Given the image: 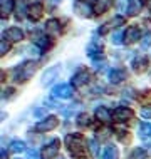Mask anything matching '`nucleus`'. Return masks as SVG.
Wrapping results in <instances>:
<instances>
[{"label": "nucleus", "instance_id": "c756f323", "mask_svg": "<svg viewBox=\"0 0 151 159\" xmlns=\"http://www.w3.org/2000/svg\"><path fill=\"white\" fill-rule=\"evenodd\" d=\"M8 50H10V44H8V40H5V39H2V42H0V54H7Z\"/></svg>", "mask_w": 151, "mask_h": 159}, {"label": "nucleus", "instance_id": "20e7f679", "mask_svg": "<svg viewBox=\"0 0 151 159\" xmlns=\"http://www.w3.org/2000/svg\"><path fill=\"white\" fill-rule=\"evenodd\" d=\"M59 124V119L55 117V116H49V117L42 119V121H39L35 124V131L37 132H47V131H52V129L57 127Z\"/></svg>", "mask_w": 151, "mask_h": 159}, {"label": "nucleus", "instance_id": "f257e3e1", "mask_svg": "<svg viewBox=\"0 0 151 159\" xmlns=\"http://www.w3.org/2000/svg\"><path fill=\"white\" fill-rule=\"evenodd\" d=\"M66 146L69 149V152L76 157H84L86 152V146H84V139L81 134H69L66 136Z\"/></svg>", "mask_w": 151, "mask_h": 159}, {"label": "nucleus", "instance_id": "412c9836", "mask_svg": "<svg viewBox=\"0 0 151 159\" xmlns=\"http://www.w3.org/2000/svg\"><path fill=\"white\" fill-rule=\"evenodd\" d=\"M87 55L89 57H96V55H102V47L97 45V42H92V44L87 45Z\"/></svg>", "mask_w": 151, "mask_h": 159}, {"label": "nucleus", "instance_id": "c9c22d12", "mask_svg": "<svg viewBox=\"0 0 151 159\" xmlns=\"http://www.w3.org/2000/svg\"><path fill=\"white\" fill-rule=\"evenodd\" d=\"M0 159H8V157H7V151H5L3 148H2V151H0Z\"/></svg>", "mask_w": 151, "mask_h": 159}, {"label": "nucleus", "instance_id": "6ab92c4d", "mask_svg": "<svg viewBox=\"0 0 151 159\" xmlns=\"http://www.w3.org/2000/svg\"><path fill=\"white\" fill-rule=\"evenodd\" d=\"M27 14H29V8L25 5V2L24 0H19V2H17V12H15L17 20H24Z\"/></svg>", "mask_w": 151, "mask_h": 159}, {"label": "nucleus", "instance_id": "5701e85b", "mask_svg": "<svg viewBox=\"0 0 151 159\" xmlns=\"http://www.w3.org/2000/svg\"><path fill=\"white\" fill-rule=\"evenodd\" d=\"M10 151H14V152H24L25 151V143L24 141H12L10 143Z\"/></svg>", "mask_w": 151, "mask_h": 159}, {"label": "nucleus", "instance_id": "f03ea898", "mask_svg": "<svg viewBox=\"0 0 151 159\" xmlns=\"http://www.w3.org/2000/svg\"><path fill=\"white\" fill-rule=\"evenodd\" d=\"M35 70H37V62H34V61L24 62L22 66H19V69L15 70V80L24 82V80H27L30 75H34Z\"/></svg>", "mask_w": 151, "mask_h": 159}, {"label": "nucleus", "instance_id": "e433bc0d", "mask_svg": "<svg viewBox=\"0 0 151 159\" xmlns=\"http://www.w3.org/2000/svg\"><path fill=\"white\" fill-rule=\"evenodd\" d=\"M30 2H34V3H39V0H30Z\"/></svg>", "mask_w": 151, "mask_h": 159}, {"label": "nucleus", "instance_id": "7c9ffc66", "mask_svg": "<svg viewBox=\"0 0 151 159\" xmlns=\"http://www.w3.org/2000/svg\"><path fill=\"white\" fill-rule=\"evenodd\" d=\"M77 124H79V126H87L89 124V116L87 114H79L77 116Z\"/></svg>", "mask_w": 151, "mask_h": 159}, {"label": "nucleus", "instance_id": "0eeeda50", "mask_svg": "<svg viewBox=\"0 0 151 159\" xmlns=\"http://www.w3.org/2000/svg\"><path fill=\"white\" fill-rule=\"evenodd\" d=\"M2 39H5V40H8V42H20L24 39V32L20 30V29H17V27H10V29H7V30L3 32Z\"/></svg>", "mask_w": 151, "mask_h": 159}, {"label": "nucleus", "instance_id": "1a4fd4ad", "mask_svg": "<svg viewBox=\"0 0 151 159\" xmlns=\"http://www.w3.org/2000/svg\"><path fill=\"white\" fill-rule=\"evenodd\" d=\"M133 116L134 114H133L131 109H128V107H118V109L114 111L113 117L116 119V121H119V122H124V121H131Z\"/></svg>", "mask_w": 151, "mask_h": 159}, {"label": "nucleus", "instance_id": "72a5a7b5", "mask_svg": "<svg viewBox=\"0 0 151 159\" xmlns=\"http://www.w3.org/2000/svg\"><path fill=\"white\" fill-rule=\"evenodd\" d=\"M141 116L144 119H151V107H143L141 109Z\"/></svg>", "mask_w": 151, "mask_h": 159}, {"label": "nucleus", "instance_id": "2eb2a0df", "mask_svg": "<svg viewBox=\"0 0 151 159\" xmlns=\"http://www.w3.org/2000/svg\"><path fill=\"white\" fill-rule=\"evenodd\" d=\"M111 3H113V0H94V12L97 15L104 14L107 8L111 7Z\"/></svg>", "mask_w": 151, "mask_h": 159}, {"label": "nucleus", "instance_id": "a878e982", "mask_svg": "<svg viewBox=\"0 0 151 159\" xmlns=\"http://www.w3.org/2000/svg\"><path fill=\"white\" fill-rule=\"evenodd\" d=\"M139 136L143 137V139H146V137L151 136V124H146V122L141 124L139 126Z\"/></svg>", "mask_w": 151, "mask_h": 159}, {"label": "nucleus", "instance_id": "bb28decb", "mask_svg": "<svg viewBox=\"0 0 151 159\" xmlns=\"http://www.w3.org/2000/svg\"><path fill=\"white\" fill-rule=\"evenodd\" d=\"M89 149H91V154H92L94 157H97V154H99V143L96 139H89Z\"/></svg>", "mask_w": 151, "mask_h": 159}, {"label": "nucleus", "instance_id": "f704fd0d", "mask_svg": "<svg viewBox=\"0 0 151 159\" xmlns=\"http://www.w3.org/2000/svg\"><path fill=\"white\" fill-rule=\"evenodd\" d=\"M111 27H113V25H111L109 22H107V24H104V25H102V27H101V29H99V34H106V32H107V30H109V29H111Z\"/></svg>", "mask_w": 151, "mask_h": 159}, {"label": "nucleus", "instance_id": "4c0bfd02", "mask_svg": "<svg viewBox=\"0 0 151 159\" xmlns=\"http://www.w3.org/2000/svg\"><path fill=\"white\" fill-rule=\"evenodd\" d=\"M59 159H62V157H59Z\"/></svg>", "mask_w": 151, "mask_h": 159}, {"label": "nucleus", "instance_id": "b1692460", "mask_svg": "<svg viewBox=\"0 0 151 159\" xmlns=\"http://www.w3.org/2000/svg\"><path fill=\"white\" fill-rule=\"evenodd\" d=\"M128 159H146V151L143 148H136V149H133V152L129 154Z\"/></svg>", "mask_w": 151, "mask_h": 159}, {"label": "nucleus", "instance_id": "6e6552de", "mask_svg": "<svg viewBox=\"0 0 151 159\" xmlns=\"http://www.w3.org/2000/svg\"><path fill=\"white\" fill-rule=\"evenodd\" d=\"M57 75H59V67H57V66L47 69V70H44V74H42L40 84H42V85H50L55 79H57Z\"/></svg>", "mask_w": 151, "mask_h": 159}, {"label": "nucleus", "instance_id": "aec40b11", "mask_svg": "<svg viewBox=\"0 0 151 159\" xmlns=\"http://www.w3.org/2000/svg\"><path fill=\"white\" fill-rule=\"evenodd\" d=\"M119 152H118V148L116 146H107L104 149V152H102L101 159H118Z\"/></svg>", "mask_w": 151, "mask_h": 159}, {"label": "nucleus", "instance_id": "f8f14e48", "mask_svg": "<svg viewBox=\"0 0 151 159\" xmlns=\"http://www.w3.org/2000/svg\"><path fill=\"white\" fill-rule=\"evenodd\" d=\"M126 79V70L124 69H113L109 70V82L111 84H119Z\"/></svg>", "mask_w": 151, "mask_h": 159}, {"label": "nucleus", "instance_id": "2f4dec72", "mask_svg": "<svg viewBox=\"0 0 151 159\" xmlns=\"http://www.w3.org/2000/svg\"><path fill=\"white\" fill-rule=\"evenodd\" d=\"M109 24L113 25V27H118V25H124V19H123V17H114L113 20H109Z\"/></svg>", "mask_w": 151, "mask_h": 159}, {"label": "nucleus", "instance_id": "c85d7f7f", "mask_svg": "<svg viewBox=\"0 0 151 159\" xmlns=\"http://www.w3.org/2000/svg\"><path fill=\"white\" fill-rule=\"evenodd\" d=\"M141 47H143V49H149L151 47V32H148L143 39H141Z\"/></svg>", "mask_w": 151, "mask_h": 159}, {"label": "nucleus", "instance_id": "39448f33", "mask_svg": "<svg viewBox=\"0 0 151 159\" xmlns=\"http://www.w3.org/2000/svg\"><path fill=\"white\" fill-rule=\"evenodd\" d=\"M59 139H52L49 144H45L44 148H42V159H52L57 156V152H59Z\"/></svg>", "mask_w": 151, "mask_h": 159}, {"label": "nucleus", "instance_id": "9b49d317", "mask_svg": "<svg viewBox=\"0 0 151 159\" xmlns=\"http://www.w3.org/2000/svg\"><path fill=\"white\" fill-rule=\"evenodd\" d=\"M139 35H141L139 29H138L136 25H131L126 30V34H124V42H126V44H134L138 39H139Z\"/></svg>", "mask_w": 151, "mask_h": 159}, {"label": "nucleus", "instance_id": "a211bd4d", "mask_svg": "<svg viewBox=\"0 0 151 159\" xmlns=\"http://www.w3.org/2000/svg\"><path fill=\"white\" fill-rule=\"evenodd\" d=\"M42 14H44V7L40 5V3H34V5H30L29 8V15L32 20H39L42 17Z\"/></svg>", "mask_w": 151, "mask_h": 159}, {"label": "nucleus", "instance_id": "423d86ee", "mask_svg": "<svg viewBox=\"0 0 151 159\" xmlns=\"http://www.w3.org/2000/svg\"><path fill=\"white\" fill-rule=\"evenodd\" d=\"M74 10H76L77 15L84 17V19H89V17L92 15V12H94L92 7L89 5V2H84V0H79V2H76Z\"/></svg>", "mask_w": 151, "mask_h": 159}, {"label": "nucleus", "instance_id": "ddd939ff", "mask_svg": "<svg viewBox=\"0 0 151 159\" xmlns=\"http://www.w3.org/2000/svg\"><path fill=\"white\" fill-rule=\"evenodd\" d=\"M15 7V0H0V14H2V19H7L10 15V12L14 10Z\"/></svg>", "mask_w": 151, "mask_h": 159}, {"label": "nucleus", "instance_id": "dca6fc26", "mask_svg": "<svg viewBox=\"0 0 151 159\" xmlns=\"http://www.w3.org/2000/svg\"><path fill=\"white\" fill-rule=\"evenodd\" d=\"M45 32H47V34H50V35H57V34L60 32L59 20H57V19H50V20H47V24H45Z\"/></svg>", "mask_w": 151, "mask_h": 159}, {"label": "nucleus", "instance_id": "393cba45", "mask_svg": "<svg viewBox=\"0 0 151 159\" xmlns=\"http://www.w3.org/2000/svg\"><path fill=\"white\" fill-rule=\"evenodd\" d=\"M35 44L40 47V50H47L50 47V40H49V37H37Z\"/></svg>", "mask_w": 151, "mask_h": 159}, {"label": "nucleus", "instance_id": "9d476101", "mask_svg": "<svg viewBox=\"0 0 151 159\" xmlns=\"http://www.w3.org/2000/svg\"><path fill=\"white\" fill-rule=\"evenodd\" d=\"M71 82H72V85H74V87H81V85L87 84V82H89V72H86V70L76 72V74L72 75Z\"/></svg>", "mask_w": 151, "mask_h": 159}, {"label": "nucleus", "instance_id": "f3484780", "mask_svg": "<svg viewBox=\"0 0 151 159\" xmlns=\"http://www.w3.org/2000/svg\"><path fill=\"white\" fill-rule=\"evenodd\" d=\"M94 114H96V119H99L101 122H107V121H111V112L107 111V107H104V106H99Z\"/></svg>", "mask_w": 151, "mask_h": 159}, {"label": "nucleus", "instance_id": "4468645a", "mask_svg": "<svg viewBox=\"0 0 151 159\" xmlns=\"http://www.w3.org/2000/svg\"><path fill=\"white\" fill-rule=\"evenodd\" d=\"M143 8V0H128V15H138Z\"/></svg>", "mask_w": 151, "mask_h": 159}, {"label": "nucleus", "instance_id": "7ed1b4c3", "mask_svg": "<svg viewBox=\"0 0 151 159\" xmlns=\"http://www.w3.org/2000/svg\"><path fill=\"white\" fill-rule=\"evenodd\" d=\"M74 94V85L71 84H57L52 89V96L57 99H71Z\"/></svg>", "mask_w": 151, "mask_h": 159}, {"label": "nucleus", "instance_id": "4be33fe9", "mask_svg": "<svg viewBox=\"0 0 151 159\" xmlns=\"http://www.w3.org/2000/svg\"><path fill=\"white\" fill-rule=\"evenodd\" d=\"M146 66H148V61H146L144 57H136L134 61H133V69H134L136 72H143Z\"/></svg>", "mask_w": 151, "mask_h": 159}, {"label": "nucleus", "instance_id": "cd10ccee", "mask_svg": "<svg viewBox=\"0 0 151 159\" xmlns=\"http://www.w3.org/2000/svg\"><path fill=\"white\" fill-rule=\"evenodd\" d=\"M123 37H124V32L123 30H116L113 34V37H111V40H113V44L119 45V44H123Z\"/></svg>", "mask_w": 151, "mask_h": 159}, {"label": "nucleus", "instance_id": "473e14b6", "mask_svg": "<svg viewBox=\"0 0 151 159\" xmlns=\"http://www.w3.org/2000/svg\"><path fill=\"white\" fill-rule=\"evenodd\" d=\"M42 154H39L35 149H30V151L27 152V159H40Z\"/></svg>", "mask_w": 151, "mask_h": 159}]
</instances>
